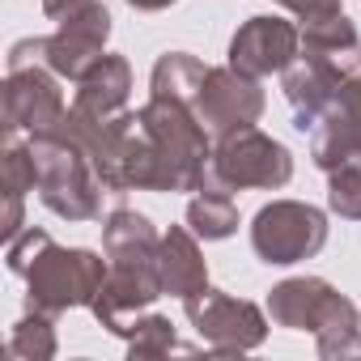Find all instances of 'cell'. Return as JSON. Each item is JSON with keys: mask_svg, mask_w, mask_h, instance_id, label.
Listing matches in <instances>:
<instances>
[{"mask_svg": "<svg viewBox=\"0 0 361 361\" xmlns=\"http://www.w3.org/2000/svg\"><path fill=\"white\" fill-rule=\"evenodd\" d=\"M102 251H106V281L102 293L94 298V319L123 336L128 323L153 306L166 289H161V268H157V251H161V234L153 230V221L136 209H115L102 226Z\"/></svg>", "mask_w": 361, "mask_h": 361, "instance_id": "6da1fadb", "label": "cell"}, {"mask_svg": "<svg viewBox=\"0 0 361 361\" xmlns=\"http://www.w3.org/2000/svg\"><path fill=\"white\" fill-rule=\"evenodd\" d=\"M140 128L157 153V192H204L213 136L196 119V111L188 102L149 94V102L140 106Z\"/></svg>", "mask_w": 361, "mask_h": 361, "instance_id": "7a4b0ae2", "label": "cell"}, {"mask_svg": "<svg viewBox=\"0 0 361 361\" xmlns=\"http://www.w3.org/2000/svg\"><path fill=\"white\" fill-rule=\"evenodd\" d=\"M30 157L39 174V200L64 221H94L102 213V178L90 153L68 136H30Z\"/></svg>", "mask_w": 361, "mask_h": 361, "instance_id": "3957f363", "label": "cell"}, {"mask_svg": "<svg viewBox=\"0 0 361 361\" xmlns=\"http://www.w3.org/2000/svg\"><path fill=\"white\" fill-rule=\"evenodd\" d=\"M68 128V106L56 73L43 64V39H22L9 51L5 81V136H56Z\"/></svg>", "mask_w": 361, "mask_h": 361, "instance_id": "277c9868", "label": "cell"}, {"mask_svg": "<svg viewBox=\"0 0 361 361\" xmlns=\"http://www.w3.org/2000/svg\"><path fill=\"white\" fill-rule=\"evenodd\" d=\"M106 259H98L94 251L85 247H56L51 238L43 243V251L35 255L30 272H26V302L30 310H43L51 319H60L64 310H77V306H94V298L102 293V281H106Z\"/></svg>", "mask_w": 361, "mask_h": 361, "instance_id": "5b68a950", "label": "cell"}, {"mask_svg": "<svg viewBox=\"0 0 361 361\" xmlns=\"http://www.w3.org/2000/svg\"><path fill=\"white\" fill-rule=\"evenodd\" d=\"M293 178V153L272 140L259 128H238L230 136L217 140L213 161H209V178L204 188L209 192H247V188H285Z\"/></svg>", "mask_w": 361, "mask_h": 361, "instance_id": "8992f818", "label": "cell"}, {"mask_svg": "<svg viewBox=\"0 0 361 361\" xmlns=\"http://www.w3.org/2000/svg\"><path fill=\"white\" fill-rule=\"evenodd\" d=\"M361 68V43L357 47H319L302 43V56L285 68V98L293 111L298 132H314L336 94L348 85V77Z\"/></svg>", "mask_w": 361, "mask_h": 361, "instance_id": "52a82bcc", "label": "cell"}, {"mask_svg": "<svg viewBox=\"0 0 361 361\" xmlns=\"http://www.w3.org/2000/svg\"><path fill=\"white\" fill-rule=\"evenodd\" d=\"M327 243V217L302 200H272L251 221V247L264 264H298L319 255Z\"/></svg>", "mask_w": 361, "mask_h": 361, "instance_id": "ba28073f", "label": "cell"}, {"mask_svg": "<svg viewBox=\"0 0 361 361\" xmlns=\"http://www.w3.org/2000/svg\"><path fill=\"white\" fill-rule=\"evenodd\" d=\"M183 310L192 327L200 331L204 348L217 357H234L247 348H259L268 336V319L255 302L221 293V289H200L196 298H183Z\"/></svg>", "mask_w": 361, "mask_h": 361, "instance_id": "9c48e42d", "label": "cell"}, {"mask_svg": "<svg viewBox=\"0 0 361 361\" xmlns=\"http://www.w3.org/2000/svg\"><path fill=\"white\" fill-rule=\"evenodd\" d=\"M192 111L209 128V136L221 140V136H230L238 128H255L259 123V115H264V90H259L255 77H247V73H238L230 64L226 68H209V77H204Z\"/></svg>", "mask_w": 361, "mask_h": 361, "instance_id": "30bf717a", "label": "cell"}, {"mask_svg": "<svg viewBox=\"0 0 361 361\" xmlns=\"http://www.w3.org/2000/svg\"><path fill=\"white\" fill-rule=\"evenodd\" d=\"M106 39H111V13L102 0L85 5L81 13H73L68 22H60L56 35L43 39V64L60 77V81H81L106 51Z\"/></svg>", "mask_w": 361, "mask_h": 361, "instance_id": "8fae6325", "label": "cell"}, {"mask_svg": "<svg viewBox=\"0 0 361 361\" xmlns=\"http://www.w3.org/2000/svg\"><path fill=\"white\" fill-rule=\"evenodd\" d=\"M298 56H302V30L285 18H247L230 39V68L255 81L285 73Z\"/></svg>", "mask_w": 361, "mask_h": 361, "instance_id": "7c38bea8", "label": "cell"}, {"mask_svg": "<svg viewBox=\"0 0 361 361\" xmlns=\"http://www.w3.org/2000/svg\"><path fill=\"white\" fill-rule=\"evenodd\" d=\"M310 157L319 170L361 161V68L348 77V85L336 94V102L310 132Z\"/></svg>", "mask_w": 361, "mask_h": 361, "instance_id": "4fadbf2b", "label": "cell"}, {"mask_svg": "<svg viewBox=\"0 0 361 361\" xmlns=\"http://www.w3.org/2000/svg\"><path fill=\"white\" fill-rule=\"evenodd\" d=\"M128 94H132V68L123 56H102L73 94L68 106V123H106L115 115L128 111Z\"/></svg>", "mask_w": 361, "mask_h": 361, "instance_id": "5bb4252c", "label": "cell"}, {"mask_svg": "<svg viewBox=\"0 0 361 361\" xmlns=\"http://www.w3.org/2000/svg\"><path fill=\"white\" fill-rule=\"evenodd\" d=\"M336 289L319 276H293V281H281L272 293H268V314L276 327H289V331H314L331 306Z\"/></svg>", "mask_w": 361, "mask_h": 361, "instance_id": "9a60e30c", "label": "cell"}, {"mask_svg": "<svg viewBox=\"0 0 361 361\" xmlns=\"http://www.w3.org/2000/svg\"><path fill=\"white\" fill-rule=\"evenodd\" d=\"M157 268H161V289L170 298H196L200 289H209V268L192 226H170V234H161Z\"/></svg>", "mask_w": 361, "mask_h": 361, "instance_id": "2e32d148", "label": "cell"}, {"mask_svg": "<svg viewBox=\"0 0 361 361\" xmlns=\"http://www.w3.org/2000/svg\"><path fill=\"white\" fill-rule=\"evenodd\" d=\"M209 77V64L196 60L192 51H166L157 64H153V77H149V94L157 98H174V102H196L200 85Z\"/></svg>", "mask_w": 361, "mask_h": 361, "instance_id": "e0dca14e", "label": "cell"}, {"mask_svg": "<svg viewBox=\"0 0 361 361\" xmlns=\"http://www.w3.org/2000/svg\"><path fill=\"white\" fill-rule=\"evenodd\" d=\"M314 344L319 357H361V314L344 293L331 298L323 323L314 327Z\"/></svg>", "mask_w": 361, "mask_h": 361, "instance_id": "ac0fdd59", "label": "cell"}, {"mask_svg": "<svg viewBox=\"0 0 361 361\" xmlns=\"http://www.w3.org/2000/svg\"><path fill=\"white\" fill-rule=\"evenodd\" d=\"M188 226H192V234L217 243V238H230L238 230V209H234V200L226 192H209L204 188L200 196L188 200Z\"/></svg>", "mask_w": 361, "mask_h": 361, "instance_id": "d6986e66", "label": "cell"}, {"mask_svg": "<svg viewBox=\"0 0 361 361\" xmlns=\"http://www.w3.org/2000/svg\"><path fill=\"white\" fill-rule=\"evenodd\" d=\"M123 340H128V357L136 361V357H166V353H188L183 344L174 340V327H170V319H161V314H136L132 323H128V331H123Z\"/></svg>", "mask_w": 361, "mask_h": 361, "instance_id": "ffe728a7", "label": "cell"}, {"mask_svg": "<svg viewBox=\"0 0 361 361\" xmlns=\"http://www.w3.org/2000/svg\"><path fill=\"white\" fill-rule=\"evenodd\" d=\"M51 314H43V310H30L18 327H13V336H9V348H13V357H22V361H47V357H56V331H51Z\"/></svg>", "mask_w": 361, "mask_h": 361, "instance_id": "44dd1931", "label": "cell"}, {"mask_svg": "<svg viewBox=\"0 0 361 361\" xmlns=\"http://www.w3.org/2000/svg\"><path fill=\"white\" fill-rule=\"evenodd\" d=\"M327 204H331V213L361 221V161H344V166L327 170Z\"/></svg>", "mask_w": 361, "mask_h": 361, "instance_id": "7402d4cb", "label": "cell"}, {"mask_svg": "<svg viewBox=\"0 0 361 361\" xmlns=\"http://www.w3.org/2000/svg\"><path fill=\"white\" fill-rule=\"evenodd\" d=\"M276 5H285L302 26H306V22H323V18L344 13V9H340V0H276Z\"/></svg>", "mask_w": 361, "mask_h": 361, "instance_id": "603a6c76", "label": "cell"}, {"mask_svg": "<svg viewBox=\"0 0 361 361\" xmlns=\"http://www.w3.org/2000/svg\"><path fill=\"white\" fill-rule=\"evenodd\" d=\"M85 5H94V0H43V13L51 22H68L73 13H81Z\"/></svg>", "mask_w": 361, "mask_h": 361, "instance_id": "cb8c5ba5", "label": "cell"}, {"mask_svg": "<svg viewBox=\"0 0 361 361\" xmlns=\"http://www.w3.org/2000/svg\"><path fill=\"white\" fill-rule=\"evenodd\" d=\"M128 5H132L136 13H161V9L174 5V0H128Z\"/></svg>", "mask_w": 361, "mask_h": 361, "instance_id": "d4e9b609", "label": "cell"}]
</instances>
